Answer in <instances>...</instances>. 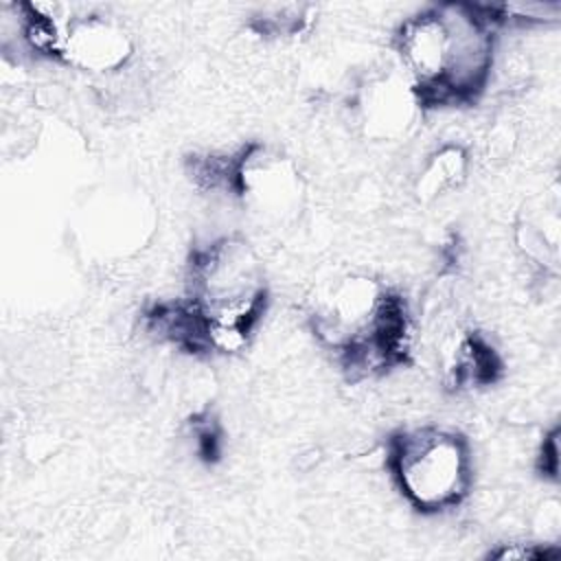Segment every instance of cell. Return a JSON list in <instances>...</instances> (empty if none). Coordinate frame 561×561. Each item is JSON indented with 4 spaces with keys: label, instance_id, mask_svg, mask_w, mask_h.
<instances>
[{
    "label": "cell",
    "instance_id": "obj_5",
    "mask_svg": "<svg viewBox=\"0 0 561 561\" xmlns=\"http://www.w3.org/2000/svg\"><path fill=\"white\" fill-rule=\"evenodd\" d=\"M193 178L234 195L265 224H289L305 206V180L296 162L261 142L243 145L232 153L193 158Z\"/></svg>",
    "mask_w": 561,
    "mask_h": 561
},
{
    "label": "cell",
    "instance_id": "obj_6",
    "mask_svg": "<svg viewBox=\"0 0 561 561\" xmlns=\"http://www.w3.org/2000/svg\"><path fill=\"white\" fill-rule=\"evenodd\" d=\"M156 230V208L138 188H105L83 208L81 245L90 256L118 261L138 254Z\"/></svg>",
    "mask_w": 561,
    "mask_h": 561
},
{
    "label": "cell",
    "instance_id": "obj_11",
    "mask_svg": "<svg viewBox=\"0 0 561 561\" xmlns=\"http://www.w3.org/2000/svg\"><path fill=\"white\" fill-rule=\"evenodd\" d=\"M559 550H552L548 543H502L500 548L491 550L489 557L493 559H550L557 557Z\"/></svg>",
    "mask_w": 561,
    "mask_h": 561
},
{
    "label": "cell",
    "instance_id": "obj_8",
    "mask_svg": "<svg viewBox=\"0 0 561 561\" xmlns=\"http://www.w3.org/2000/svg\"><path fill=\"white\" fill-rule=\"evenodd\" d=\"M357 123L373 140H401L416 125L423 105L399 70H386L368 77L355 96Z\"/></svg>",
    "mask_w": 561,
    "mask_h": 561
},
{
    "label": "cell",
    "instance_id": "obj_1",
    "mask_svg": "<svg viewBox=\"0 0 561 561\" xmlns=\"http://www.w3.org/2000/svg\"><path fill=\"white\" fill-rule=\"evenodd\" d=\"M265 305L267 283L256 252L245 239L228 234L193 250L186 296L153 305L145 320L156 335L191 353H237Z\"/></svg>",
    "mask_w": 561,
    "mask_h": 561
},
{
    "label": "cell",
    "instance_id": "obj_9",
    "mask_svg": "<svg viewBox=\"0 0 561 561\" xmlns=\"http://www.w3.org/2000/svg\"><path fill=\"white\" fill-rule=\"evenodd\" d=\"M502 362L495 348L473 331L460 333L445 355L447 381L454 388H480L500 377Z\"/></svg>",
    "mask_w": 561,
    "mask_h": 561
},
{
    "label": "cell",
    "instance_id": "obj_10",
    "mask_svg": "<svg viewBox=\"0 0 561 561\" xmlns=\"http://www.w3.org/2000/svg\"><path fill=\"white\" fill-rule=\"evenodd\" d=\"M469 173V153L456 142H447L434 149L421 164L414 193L421 202H434L436 197L458 188Z\"/></svg>",
    "mask_w": 561,
    "mask_h": 561
},
{
    "label": "cell",
    "instance_id": "obj_7",
    "mask_svg": "<svg viewBox=\"0 0 561 561\" xmlns=\"http://www.w3.org/2000/svg\"><path fill=\"white\" fill-rule=\"evenodd\" d=\"M53 57L90 75H114L134 57L129 31L114 18L72 11L61 20Z\"/></svg>",
    "mask_w": 561,
    "mask_h": 561
},
{
    "label": "cell",
    "instance_id": "obj_4",
    "mask_svg": "<svg viewBox=\"0 0 561 561\" xmlns=\"http://www.w3.org/2000/svg\"><path fill=\"white\" fill-rule=\"evenodd\" d=\"M386 462L399 493L419 513H445L469 495L471 447L451 427L416 425L394 432Z\"/></svg>",
    "mask_w": 561,
    "mask_h": 561
},
{
    "label": "cell",
    "instance_id": "obj_3",
    "mask_svg": "<svg viewBox=\"0 0 561 561\" xmlns=\"http://www.w3.org/2000/svg\"><path fill=\"white\" fill-rule=\"evenodd\" d=\"M313 331L340 362L370 375L405 364L412 318L405 298L368 274H346L320 298Z\"/></svg>",
    "mask_w": 561,
    "mask_h": 561
},
{
    "label": "cell",
    "instance_id": "obj_2",
    "mask_svg": "<svg viewBox=\"0 0 561 561\" xmlns=\"http://www.w3.org/2000/svg\"><path fill=\"white\" fill-rule=\"evenodd\" d=\"M495 15L478 4H434L403 20L394 35L399 68L423 107L471 105L495 61Z\"/></svg>",
    "mask_w": 561,
    "mask_h": 561
},
{
    "label": "cell",
    "instance_id": "obj_12",
    "mask_svg": "<svg viewBox=\"0 0 561 561\" xmlns=\"http://www.w3.org/2000/svg\"><path fill=\"white\" fill-rule=\"evenodd\" d=\"M559 430L554 427L546 438H543V445H541V451H539V469L543 471V476H550V478H557V471H559Z\"/></svg>",
    "mask_w": 561,
    "mask_h": 561
}]
</instances>
